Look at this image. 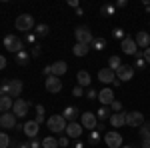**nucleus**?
I'll return each mask as SVG.
<instances>
[{"label":"nucleus","mask_w":150,"mask_h":148,"mask_svg":"<svg viewBox=\"0 0 150 148\" xmlns=\"http://www.w3.org/2000/svg\"><path fill=\"white\" fill-rule=\"evenodd\" d=\"M66 120L62 118V114H52L50 118H46V128L50 132H54V134H62L64 130H66Z\"/></svg>","instance_id":"nucleus-1"},{"label":"nucleus","mask_w":150,"mask_h":148,"mask_svg":"<svg viewBox=\"0 0 150 148\" xmlns=\"http://www.w3.org/2000/svg\"><path fill=\"white\" fill-rule=\"evenodd\" d=\"M144 124V114L138 112V110H132V112H126V126L130 128H140Z\"/></svg>","instance_id":"nucleus-8"},{"label":"nucleus","mask_w":150,"mask_h":148,"mask_svg":"<svg viewBox=\"0 0 150 148\" xmlns=\"http://www.w3.org/2000/svg\"><path fill=\"white\" fill-rule=\"evenodd\" d=\"M144 60H146V64H150V48L144 50Z\"/></svg>","instance_id":"nucleus-48"},{"label":"nucleus","mask_w":150,"mask_h":148,"mask_svg":"<svg viewBox=\"0 0 150 148\" xmlns=\"http://www.w3.org/2000/svg\"><path fill=\"white\" fill-rule=\"evenodd\" d=\"M110 116H112V110H110V106H100L98 110H96V118L104 122V120H110Z\"/></svg>","instance_id":"nucleus-24"},{"label":"nucleus","mask_w":150,"mask_h":148,"mask_svg":"<svg viewBox=\"0 0 150 148\" xmlns=\"http://www.w3.org/2000/svg\"><path fill=\"white\" fill-rule=\"evenodd\" d=\"M68 146H70V138L66 136V134L58 138V148H68Z\"/></svg>","instance_id":"nucleus-37"},{"label":"nucleus","mask_w":150,"mask_h":148,"mask_svg":"<svg viewBox=\"0 0 150 148\" xmlns=\"http://www.w3.org/2000/svg\"><path fill=\"white\" fill-rule=\"evenodd\" d=\"M24 42H26V44H34V42H36V34H34V32H28L26 38H24Z\"/></svg>","instance_id":"nucleus-41"},{"label":"nucleus","mask_w":150,"mask_h":148,"mask_svg":"<svg viewBox=\"0 0 150 148\" xmlns=\"http://www.w3.org/2000/svg\"><path fill=\"white\" fill-rule=\"evenodd\" d=\"M142 148H150V140H142Z\"/></svg>","instance_id":"nucleus-51"},{"label":"nucleus","mask_w":150,"mask_h":148,"mask_svg":"<svg viewBox=\"0 0 150 148\" xmlns=\"http://www.w3.org/2000/svg\"><path fill=\"white\" fill-rule=\"evenodd\" d=\"M86 98H88V100H94V98H98V92L94 90V88H88V90H86Z\"/></svg>","instance_id":"nucleus-42"},{"label":"nucleus","mask_w":150,"mask_h":148,"mask_svg":"<svg viewBox=\"0 0 150 148\" xmlns=\"http://www.w3.org/2000/svg\"><path fill=\"white\" fill-rule=\"evenodd\" d=\"M38 124H42V122H46V118H44V106L42 104H38L36 106V118H34Z\"/></svg>","instance_id":"nucleus-33"},{"label":"nucleus","mask_w":150,"mask_h":148,"mask_svg":"<svg viewBox=\"0 0 150 148\" xmlns=\"http://www.w3.org/2000/svg\"><path fill=\"white\" fill-rule=\"evenodd\" d=\"M28 110H30V102H28V100H22V98H16V100H14L12 112H14L16 118H24V116L28 114Z\"/></svg>","instance_id":"nucleus-7"},{"label":"nucleus","mask_w":150,"mask_h":148,"mask_svg":"<svg viewBox=\"0 0 150 148\" xmlns=\"http://www.w3.org/2000/svg\"><path fill=\"white\" fill-rule=\"evenodd\" d=\"M4 68H6V58L0 54V70H4Z\"/></svg>","instance_id":"nucleus-49"},{"label":"nucleus","mask_w":150,"mask_h":148,"mask_svg":"<svg viewBox=\"0 0 150 148\" xmlns=\"http://www.w3.org/2000/svg\"><path fill=\"white\" fill-rule=\"evenodd\" d=\"M28 144H30V148H42V142H40L38 138H30Z\"/></svg>","instance_id":"nucleus-43"},{"label":"nucleus","mask_w":150,"mask_h":148,"mask_svg":"<svg viewBox=\"0 0 150 148\" xmlns=\"http://www.w3.org/2000/svg\"><path fill=\"white\" fill-rule=\"evenodd\" d=\"M142 4H144V8H146V10L150 12V2H148V0H144V2H142Z\"/></svg>","instance_id":"nucleus-53"},{"label":"nucleus","mask_w":150,"mask_h":148,"mask_svg":"<svg viewBox=\"0 0 150 148\" xmlns=\"http://www.w3.org/2000/svg\"><path fill=\"white\" fill-rule=\"evenodd\" d=\"M68 6H72V8H80L78 0H68Z\"/></svg>","instance_id":"nucleus-47"},{"label":"nucleus","mask_w":150,"mask_h":148,"mask_svg":"<svg viewBox=\"0 0 150 148\" xmlns=\"http://www.w3.org/2000/svg\"><path fill=\"white\" fill-rule=\"evenodd\" d=\"M88 50H90V46H86V44H78V42L72 46V54H74V56H78V58L86 56V54H88Z\"/></svg>","instance_id":"nucleus-25"},{"label":"nucleus","mask_w":150,"mask_h":148,"mask_svg":"<svg viewBox=\"0 0 150 148\" xmlns=\"http://www.w3.org/2000/svg\"><path fill=\"white\" fill-rule=\"evenodd\" d=\"M120 48H122V52L124 54H130V56H134L136 52H138V46H136V40L132 38V36H126L122 42H120Z\"/></svg>","instance_id":"nucleus-11"},{"label":"nucleus","mask_w":150,"mask_h":148,"mask_svg":"<svg viewBox=\"0 0 150 148\" xmlns=\"http://www.w3.org/2000/svg\"><path fill=\"white\" fill-rule=\"evenodd\" d=\"M82 130H84V128H82V124H78V122H68L64 132H66V136H68V138L78 140V138L82 136Z\"/></svg>","instance_id":"nucleus-13"},{"label":"nucleus","mask_w":150,"mask_h":148,"mask_svg":"<svg viewBox=\"0 0 150 148\" xmlns=\"http://www.w3.org/2000/svg\"><path fill=\"white\" fill-rule=\"evenodd\" d=\"M80 124H82V128H86V130L90 132V130H96V126H98V118H96V114H94V112H82L80 114Z\"/></svg>","instance_id":"nucleus-6"},{"label":"nucleus","mask_w":150,"mask_h":148,"mask_svg":"<svg viewBox=\"0 0 150 148\" xmlns=\"http://www.w3.org/2000/svg\"><path fill=\"white\" fill-rule=\"evenodd\" d=\"M66 72H68V64H66L64 60H58V62L52 64V76H58V78H60V76H64Z\"/></svg>","instance_id":"nucleus-20"},{"label":"nucleus","mask_w":150,"mask_h":148,"mask_svg":"<svg viewBox=\"0 0 150 148\" xmlns=\"http://www.w3.org/2000/svg\"><path fill=\"white\" fill-rule=\"evenodd\" d=\"M110 126L112 128L126 126V112H112V116H110Z\"/></svg>","instance_id":"nucleus-19"},{"label":"nucleus","mask_w":150,"mask_h":148,"mask_svg":"<svg viewBox=\"0 0 150 148\" xmlns=\"http://www.w3.org/2000/svg\"><path fill=\"white\" fill-rule=\"evenodd\" d=\"M134 78V66H130V64H122L120 68L116 70V80H120V82H128V80Z\"/></svg>","instance_id":"nucleus-10"},{"label":"nucleus","mask_w":150,"mask_h":148,"mask_svg":"<svg viewBox=\"0 0 150 148\" xmlns=\"http://www.w3.org/2000/svg\"><path fill=\"white\" fill-rule=\"evenodd\" d=\"M134 40H136V46L138 48H150V32H146V30H140V32H136V36H134Z\"/></svg>","instance_id":"nucleus-17"},{"label":"nucleus","mask_w":150,"mask_h":148,"mask_svg":"<svg viewBox=\"0 0 150 148\" xmlns=\"http://www.w3.org/2000/svg\"><path fill=\"white\" fill-rule=\"evenodd\" d=\"M100 140H102L100 130H90V132H88V144H90V146H98Z\"/></svg>","instance_id":"nucleus-26"},{"label":"nucleus","mask_w":150,"mask_h":148,"mask_svg":"<svg viewBox=\"0 0 150 148\" xmlns=\"http://www.w3.org/2000/svg\"><path fill=\"white\" fill-rule=\"evenodd\" d=\"M30 62V52H26V50H20L18 54H16V64H20V66H26Z\"/></svg>","instance_id":"nucleus-28"},{"label":"nucleus","mask_w":150,"mask_h":148,"mask_svg":"<svg viewBox=\"0 0 150 148\" xmlns=\"http://www.w3.org/2000/svg\"><path fill=\"white\" fill-rule=\"evenodd\" d=\"M74 38H76L78 44L90 46V44H92V40H94V34L90 32V28H86V26H78V28L74 30Z\"/></svg>","instance_id":"nucleus-4"},{"label":"nucleus","mask_w":150,"mask_h":148,"mask_svg":"<svg viewBox=\"0 0 150 148\" xmlns=\"http://www.w3.org/2000/svg\"><path fill=\"white\" fill-rule=\"evenodd\" d=\"M4 48L12 52V54H18L20 50H24V44H22V38L16 34H6L4 36Z\"/></svg>","instance_id":"nucleus-3"},{"label":"nucleus","mask_w":150,"mask_h":148,"mask_svg":"<svg viewBox=\"0 0 150 148\" xmlns=\"http://www.w3.org/2000/svg\"><path fill=\"white\" fill-rule=\"evenodd\" d=\"M6 94H8L10 98L20 96V94H22V80H18V78L8 80V82H6Z\"/></svg>","instance_id":"nucleus-9"},{"label":"nucleus","mask_w":150,"mask_h":148,"mask_svg":"<svg viewBox=\"0 0 150 148\" xmlns=\"http://www.w3.org/2000/svg\"><path fill=\"white\" fill-rule=\"evenodd\" d=\"M44 86H46V90L50 94H58V92L62 90V80L58 78V76H48L44 80Z\"/></svg>","instance_id":"nucleus-12"},{"label":"nucleus","mask_w":150,"mask_h":148,"mask_svg":"<svg viewBox=\"0 0 150 148\" xmlns=\"http://www.w3.org/2000/svg\"><path fill=\"white\" fill-rule=\"evenodd\" d=\"M72 96H74V98H80V96H84V88L76 84V86L72 88Z\"/></svg>","instance_id":"nucleus-38"},{"label":"nucleus","mask_w":150,"mask_h":148,"mask_svg":"<svg viewBox=\"0 0 150 148\" xmlns=\"http://www.w3.org/2000/svg\"><path fill=\"white\" fill-rule=\"evenodd\" d=\"M140 138L142 140H150V122H144L140 126Z\"/></svg>","instance_id":"nucleus-32"},{"label":"nucleus","mask_w":150,"mask_h":148,"mask_svg":"<svg viewBox=\"0 0 150 148\" xmlns=\"http://www.w3.org/2000/svg\"><path fill=\"white\" fill-rule=\"evenodd\" d=\"M8 148H12V146H8Z\"/></svg>","instance_id":"nucleus-55"},{"label":"nucleus","mask_w":150,"mask_h":148,"mask_svg":"<svg viewBox=\"0 0 150 148\" xmlns=\"http://www.w3.org/2000/svg\"><path fill=\"white\" fill-rule=\"evenodd\" d=\"M122 148H136V146H122Z\"/></svg>","instance_id":"nucleus-54"},{"label":"nucleus","mask_w":150,"mask_h":148,"mask_svg":"<svg viewBox=\"0 0 150 148\" xmlns=\"http://www.w3.org/2000/svg\"><path fill=\"white\" fill-rule=\"evenodd\" d=\"M98 100H100V104L102 106H110V104L114 102V90L112 88H102V90L98 92Z\"/></svg>","instance_id":"nucleus-15"},{"label":"nucleus","mask_w":150,"mask_h":148,"mask_svg":"<svg viewBox=\"0 0 150 148\" xmlns=\"http://www.w3.org/2000/svg\"><path fill=\"white\" fill-rule=\"evenodd\" d=\"M14 26H16L18 32H30L32 28H36L34 16H32V14H20V16H16Z\"/></svg>","instance_id":"nucleus-2"},{"label":"nucleus","mask_w":150,"mask_h":148,"mask_svg":"<svg viewBox=\"0 0 150 148\" xmlns=\"http://www.w3.org/2000/svg\"><path fill=\"white\" fill-rule=\"evenodd\" d=\"M98 80H100L102 84H110V82L116 80V72H112L108 66H106V68H100L98 70Z\"/></svg>","instance_id":"nucleus-18"},{"label":"nucleus","mask_w":150,"mask_h":148,"mask_svg":"<svg viewBox=\"0 0 150 148\" xmlns=\"http://www.w3.org/2000/svg\"><path fill=\"white\" fill-rule=\"evenodd\" d=\"M38 130H40V124H38L36 120H28V122L22 124V132L28 138H36L38 136Z\"/></svg>","instance_id":"nucleus-14"},{"label":"nucleus","mask_w":150,"mask_h":148,"mask_svg":"<svg viewBox=\"0 0 150 148\" xmlns=\"http://www.w3.org/2000/svg\"><path fill=\"white\" fill-rule=\"evenodd\" d=\"M48 32H50V26H48V24H36V28H34V34H36V38L48 36Z\"/></svg>","instance_id":"nucleus-29"},{"label":"nucleus","mask_w":150,"mask_h":148,"mask_svg":"<svg viewBox=\"0 0 150 148\" xmlns=\"http://www.w3.org/2000/svg\"><path fill=\"white\" fill-rule=\"evenodd\" d=\"M74 148H84V142H80V140H76V142H74Z\"/></svg>","instance_id":"nucleus-50"},{"label":"nucleus","mask_w":150,"mask_h":148,"mask_svg":"<svg viewBox=\"0 0 150 148\" xmlns=\"http://www.w3.org/2000/svg\"><path fill=\"white\" fill-rule=\"evenodd\" d=\"M40 54H42V46H40V44H34V46H32V52H30V56H36V58H38Z\"/></svg>","instance_id":"nucleus-40"},{"label":"nucleus","mask_w":150,"mask_h":148,"mask_svg":"<svg viewBox=\"0 0 150 148\" xmlns=\"http://www.w3.org/2000/svg\"><path fill=\"white\" fill-rule=\"evenodd\" d=\"M104 144L108 148H122V136L118 130H108L104 134Z\"/></svg>","instance_id":"nucleus-5"},{"label":"nucleus","mask_w":150,"mask_h":148,"mask_svg":"<svg viewBox=\"0 0 150 148\" xmlns=\"http://www.w3.org/2000/svg\"><path fill=\"white\" fill-rule=\"evenodd\" d=\"M114 6H116V8H126V6H128V2H126V0H118Z\"/></svg>","instance_id":"nucleus-45"},{"label":"nucleus","mask_w":150,"mask_h":148,"mask_svg":"<svg viewBox=\"0 0 150 148\" xmlns=\"http://www.w3.org/2000/svg\"><path fill=\"white\" fill-rule=\"evenodd\" d=\"M76 80H78V86H82V88H88V86H90V82H92L90 74H88L86 70H78V74H76Z\"/></svg>","instance_id":"nucleus-21"},{"label":"nucleus","mask_w":150,"mask_h":148,"mask_svg":"<svg viewBox=\"0 0 150 148\" xmlns=\"http://www.w3.org/2000/svg\"><path fill=\"white\" fill-rule=\"evenodd\" d=\"M0 128H14L16 130V116H14V112L0 114Z\"/></svg>","instance_id":"nucleus-16"},{"label":"nucleus","mask_w":150,"mask_h":148,"mask_svg":"<svg viewBox=\"0 0 150 148\" xmlns=\"http://www.w3.org/2000/svg\"><path fill=\"white\" fill-rule=\"evenodd\" d=\"M100 14H102L104 18H110V16L116 14V6L114 4H104L102 8H100Z\"/></svg>","instance_id":"nucleus-30"},{"label":"nucleus","mask_w":150,"mask_h":148,"mask_svg":"<svg viewBox=\"0 0 150 148\" xmlns=\"http://www.w3.org/2000/svg\"><path fill=\"white\" fill-rule=\"evenodd\" d=\"M90 48L98 50V52L106 50V38H102V36H94V40H92V44H90Z\"/></svg>","instance_id":"nucleus-27"},{"label":"nucleus","mask_w":150,"mask_h":148,"mask_svg":"<svg viewBox=\"0 0 150 148\" xmlns=\"http://www.w3.org/2000/svg\"><path fill=\"white\" fill-rule=\"evenodd\" d=\"M76 116H78V108H76V106H66V108L62 110V118H64L66 122H74Z\"/></svg>","instance_id":"nucleus-23"},{"label":"nucleus","mask_w":150,"mask_h":148,"mask_svg":"<svg viewBox=\"0 0 150 148\" xmlns=\"http://www.w3.org/2000/svg\"><path fill=\"white\" fill-rule=\"evenodd\" d=\"M42 74H44V78H48V76H52V64H48V66H44V70H42Z\"/></svg>","instance_id":"nucleus-44"},{"label":"nucleus","mask_w":150,"mask_h":148,"mask_svg":"<svg viewBox=\"0 0 150 148\" xmlns=\"http://www.w3.org/2000/svg\"><path fill=\"white\" fill-rule=\"evenodd\" d=\"M0 96H8V94H6V82L0 84Z\"/></svg>","instance_id":"nucleus-46"},{"label":"nucleus","mask_w":150,"mask_h":148,"mask_svg":"<svg viewBox=\"0 0 150 148\" xmlns=\"http://www.w3.org/2000/svg\"><path fill=\"white\" fill-rule=\"evenodd\" d=\"M16 148H30V144H28V142H22V144H18Z\"/></svg>","instance_id":"nucleus-52"},{"label":"nucleus","mask_w":150,"mask_h":148,"mask_svg":"<svg viewBox=\"0 0 150 148\" xmlns=\"http://www.w3.org/2000/svg\"><path fill=\"white\" fill-rule=\"evenodd\" d=\"M120 66H122V60H120V58L116 56V54H114V56H110V58H108V68L112 70V72H116V70L120 68Z\"/></svg>","instance_id":"nucleus-31"},{"label":"nucleus","mask_w":150,"mask_h":148,"mask_svg":"<svg viewBox=\"0 0 150 148\" xmlns=\"http://www.w3.org/2000/svg\"><path fill=\"white\" fill-rule=\"evenodd\" d=\"M112 36H114L116 40H120V42L126 38V34H124V30H122V28H114V30H112Z\"/></svg>","instance_id":"nucleus-36"},{"label":"nucleus","mask_w":150,"mask_h":148,"mask_svg":"<svg viewBox=\"0 0 150 148\" xmlns=\"http://www.w3.org/2000/svg\"><path fill=\"white\" fill-rule=\"evenodd\" d=\"M42 148H58V140L54 136H48L42 140Z\"/></svg>","instance_id":"nucleus-34"},{"label":"nucleus","mask_w":150,"mask_h":148,"mask_svg":"<svg viewBox=\"0 0 150 148\" xmlns=\"http://www.w3.org/2000/svg\"><path fill=\"white\" fill-rule=\"evenodd\" d=\"M8 144H10V136L6 132H0V148H8Z\"/></svg>","instance_id":"nucleus-35"},{"label":"nucleus","mask_w":150,"mask_h":148,"mask_svg":"<svg viewBox=\"0 0 150 148\" xmlns=\"http://www.w3.org/2000/svg\"><path fill=\"white\" fill-rule=\"evenodd\" d=\"M110 110L112 112H122V102L120 100H114V102L110 104Z\"/></svg>","instance_id":"nucleus-39"},{"label":"nucleus","mask_w":150,"mask_h":148,"mask_svg":"<svg viewBox=\"0 0 150 148\" xmlns=\"http://www.w3.org/2000/svg\"><path fill=\"white\" fill-rule=\"evenodd\" d=\"M12 106H14V98H10V96H0V114L10 112Z\"/></svg>","instance_id":"nucleus-22"}]
</instances>
